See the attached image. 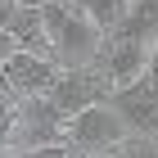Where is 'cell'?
I'll return each mask as SVG.
<instances>
[{
	"label": "cell",
	"instance_id": "7c38bea8",
	"mask_svg": "<svg viewBox=\"0 0 158 158\" xmlns=\"http://www.w3.org/2000/svg\"><path fill=\"white\" fill-rule=\"evenodd\" d=\"M18 5H45V0H18Z\"/></svg>",
	"mask_w": 158,
	"mask_h": 158
},
{
	"label": "cell",
	"instance_id": "8fae6325",
	"mask_svg": "<svg viewBox=\"0 0 158 158\" xmlns=\"http://www.w3.org/2000/svg\"><path fill=\"white\" fill-rule=\"evenodd\" d=\"M68 5H73V9H90L95 0H68Z\"/></svg>",
	"mask_w": 158,
	"mask_h": 158
},
{
	"label": "cell",
	"instance_id": "5b68a950",
	"mask_svg": "<svg viewBox=\"0 0 158 158\" xmlns=\"http://www.w3.org/2000/svg\"><path fill=\"white\" fill-rule=\"evenodd\" d=\"M104 27L90 18L86 9H73V18H68V27L59 32V41H54V59L63 63V68H81V63H90L104 50Z\"/></svg>",
	"mask_w": 158,
	"mask_h": 158
},
{
	"label": "cell",
	"instance_id": "9c48e42d",
	"mask_svg": "<svg viewBox=\"0 0 158 158\" xmlns=\"http://www.w3.org/2000/svg\"><path fill=\"white\" fill-rule=\"evenodd\" d=\"M14 50H23V45H18V36H14V32H9V27H0V63H5V59H9V54H14Z\"/></svg>",
	"mask_w": 158,
	"mask_h": 158
},
{
	"label": "cell",
	"instance_id": "6da1fadb",
	"mask_svg": "<svg viewBox=\"0 0 158 158\" xmlns=\"http://www.w3.org/2000/svg\"><path fill=\"white\" fill-rule=\"evenodd\" d=\"M131 135V127L122 122V113L113 109L109 99L104 104H90V109L73 113L68 118V127H63V140L73 149H81L77 158H99V154H109L113 145H122Z\"/></svg>",
	"mask_w": 158,
	"mask_h": 158
},
{
	"label": "cell",
	"instance_id": "7a4b0ae2",
	"mask_svg": "<svg viewBox=\"0 0 158 158\" xmlns=\"http://www.w3.org/2000/svg\"><path fill=\"white\" fill-rule=\"evenodd\" d=\"M113 95V81L104 68H90V63H81V68H63L59 81H54V90H50V99L59 104L68 118L81 109H90V104H104V99Z\"/></svg>",
	"mask_w": 158,
	"mask_h": 158
},
{
	"label": "cell",
	"instance_id": "30bf717a",
	"mask_svg": "<svg viewBox=\"0 0 158 158\" xmlns=\"http://www.w3.org/2000/svg\"><path fill=\"white\" fill-rule=\"evenodd\" d=\"M145 77L158 86V36H154V45H149V68H145Z\"/></svg>",
	"mask_w": 158,
	"mask_h": 158
},
{
	"label": "cell",
	"instance_id": "3957f363",
	"mask_svg": "<svg viewBox=\"0 0 158 158\" xmlns=\"http://www.w3.org/2000/svg\"><path fill=\"white\" fill-rule=\"evenodd\" d=\"M109 104L122 113V122L131 127V135H158V86L149 77L127 86H113Z\"/></svg>",
	"mask_w": 158,
	"mask_h": 158
},
{
	"label": "cell",
	"instance_id": "52a82bcc",
	"mask_svg": "<svg viewBox=\"0 0 158 158\" xmlns=\"http://www.w3.org/2000/svg\"><path fill=\"white\" fill-rule=\"evenodd\" d=\"M127 9H131V0H95V5H90L86 14H90V18H95L104 32H113V27L127 18Z\"/></svg>",
	"mask_w": 158,
	"mask_h": 158
},
{
	"label": "cell",
	"instance_id": "277c9868",
	"mask_svg": "<svg viewBox=\"0 0 158 158\" xmlns=\"http://www.w3.org/2000/svg\"><path fill=\"white\" fill-rule=\"evenodd\" d=\"M5 73L14 81V95H50L54 81H59L63 63L54 54H36V50H14L9 59H5Z\"/></svg>",
	"mask_w": 158,
	"mask_h": 158
},
{
	"label": "cell",
	"instance_id": "ba28073f",
	"mask_svg": "<svg viewBox=\"0 0 158 158\" xmlns=\"http://www.w3.org/2000/svg\"><path fill=\"white\" fill-rule=\"evenodd\" d=\"M14 127H18V104H14V90H0V135L9 140Z\"/></svg>",
	"mask_w": 158,
	"mask_h": 158
},
{
	"label": "cell",
	"instance_id": "8992f818",
	"mask_svg": "<svg viewBox=\"0 0 158 158\" xmlns=\"http://www.w3.org/2000/svg\"><path fill=\"white\" fill-rule=\"evenodd\" d=\"M149 45H154V41L109 32V45L99 50V68L109 73V81H113V86L140 81V77H145V68H149Z\"/></svg>",
	"mask_w": 158,
	"mask_h": 158
}]
</instances>
